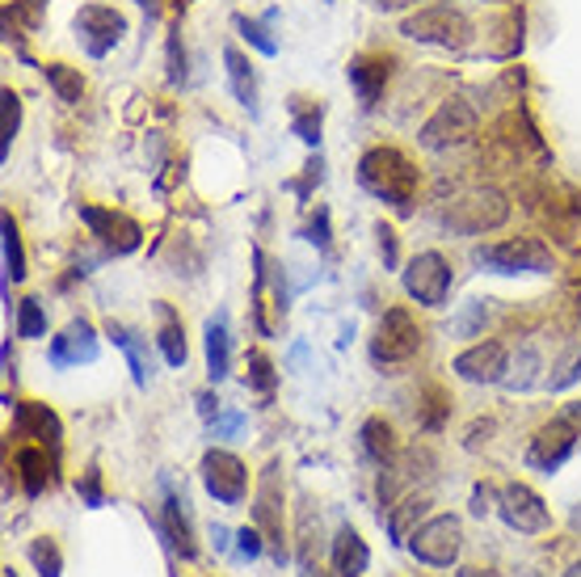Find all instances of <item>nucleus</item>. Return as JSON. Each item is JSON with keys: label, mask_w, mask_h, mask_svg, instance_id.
<instances>
[{"label": "nucleus", "mask_w": 581, "mask_h": 577, "mask_svg": "<svg viewBox=\"0 0 581 577\" xmlns=\"http://www.w3.org/2000/svg\"><path fill=\"white\" fill-rule=\"evenodd\" d=\"M359 181L375 199L392 202L401 216H409V211H413V199H418L421 173L413 169V160L404 157L401 148H371V152L359 160Z\"/></svg>", "instance_id": "f257e3e1"}, {"label": "nucleus", "mask_w": 581, "mask_h": 577, "mask_svg": "<svg viewBox=\"0 0 581 577\" xmlns=\"http://www.w3.org/2000/svg\"><path fill=\"white\" fill-rule=\"evenodd\" d=\"M510 216V202L501 190L493 186H472V190H463L455 199L447 202V211H442V223L451 228V232H460V237H484V232H493L501 228Z\"/></svg>", "instance_id": "f03ea898"}, {"label": "nucleus", "mask_w": 581, "mask_h": 577, "mask_svg": "<svg viewBox=\"0 0 581 577\" xmlns=\"http://www.w3.org/2000/svg\"><path fill=\"white\" fill-rule=\"evenodd\" d=\"M401 34L413 42H434L447 51H460L472 39V21L451 4H430V9H418L413 18H404Z\"/></svg>", "instance_id": "7ed1b4c3"}, {"label": "nucleus", "mask_w": 581, "mask_h": 577, "mask_svg": "<svg viewBox=\"0 0 581 577\" xmlns=\"http://www.w3.org/2000/svg\"><path fill=\"white\" fill-rule=\"evenodd\" d=\"M581 447V405H569L564 414L543 426L540 435L531 438V451H527V464L531 468H543V472H552V468H561L564 459L573 456Z\"/></svg>", "instance_id": "20e7f679"}, {"label": "nucleus", "mask_w": 581, "mask_h": 577, "mask_svg": "<svg viewBox=\"0 0 581 577\" xmlns=\"http://www.w3.org/2000/svg\"><path fill=\"white\" fill-rule=\"evenodd\" d=\"M409 553L434 569H451L463 553V523L455 515H439L430 523H421L409 536Z\"/></svg>", "instance_id": "39448f33"}, {"label": "nucleus", "mask_w": 581, "mask_h": 577, "mask_svg": "<svg viewBox=\"0 0 581 577\" xmlns=\"http://www.w3.org/2000/svg\"><path fill=\"white\" fill-rule=\"evenodd\" d=\"M477 258L498 275H548L552 270V253L535 237H510L498 240V245H484Z\"/></svg>", "instance_id": "423d86ee"}, {"label": "nucleus", "mask_w": 581, "mask_h": 577, "mask_svg": "<svg viewBox=\"0 0 581 577\" xmlns=\"http://www.w3.org/2000/svg\"><path fill=\"white\" fill-rule=\"evenodd\" d=\"M421 350V329L418 320L409 317L404 308H388L375 329V341H371V359L380 367H397V362H409Z\"/></svg>", "instance_id": "0eeeda50"}, {"label": "nucleus", "mask_w": 581, "mask_h": 577, "mask_svg": "<svg viewBox=\"0 0 581 577\" xmlns=\"http://www.w3.org/2000/svg\"><path fill=\"white\" fill-rule=\"evenodd\" d=\"M477 136V115L468 101H442L439 110L425 119L418 140L430 148V152H442V148H460Z\"/></svg>", "instance_id": "6e6552de"}, {"label": "nucleus", "mask_w": 581, "mask_h": 577, "mask_svg": "<svg viewBox=\"0 0 581 577\" xmlns=\"http://www.w3.org/2000/svg\"><path fill=\"white\" fill-rule=\"evenodd\" d=\"M498 515L505 518V527H514L519 536H540V531H548V523H552L540 494L519 485V480H510V485L498 489Z\"/></svg>", "instance_id": "1a4fd4ad"}, {"label": "nucleus", "mask_w": 581, "mask_h": 577, "mask_svg": "<svg viewBox=\"0 0 581 577\" xmlns=\"http://www.w3.org/2000/svg\"><path fill=\"white\" fill-rule=\"evenodd\" d=\"M404 291L425 304V308H442L447 296H451V266L442 253L434 249H425L418 258L409 261V270H404Z\"/></svg>", "instance_id": "9d476101"}, {"label": "nucleus", "mask_w": 581, "mask_h": 577, "mask_svg": "<svg viewBox=\"0 0 581 577\" xmlns=\"http://www.w3.org/2000/svg\"><path fill=\"white\" fill-rule=\"evenodd\" d=\"M202 485H207V494L216 501L237 506V501H244L249 472H244V464L232 451H207L202 456Z\"/></svg>", "instance_id": "9b49d317"}, {"label": "nucleus", "mask_w": 581, "mask_h": 577, "mask_svg": "<svg viewBox=\"0 0 581 577\" xmlns=\"http://www.w3.org/2000/svg\"><path fill=\"white\" fill-rule=\"evenodd\" d=\"M253 518H258L261 536H266V548L274 553V560H287V531H282V494H279V464L266 468V477L258 485V506H253Z\"/></svg>", "instance_id": "f8f14e48"}, {"label": "nucleus", "mask_w": 581, "mask_h": 577, "mask_svg": "<svg viewBox=\"0 0 581 577\" xmlns=\"http://www.w3.org/2000/svg\"><path fill=\"white\" fill-rule=\"evenodd\" d=\"M81 219L110 253H136L140 249L143 240L140 223L131 216H122V211H114V207H81Z\"/></svg>", "instance_id": "ddd939ff"}, {"label": "nucleus", "mask_w": 581, "mask_h": 577, "mask_svg": "<svg viewBox=\"0 0 581 577\" xmlns=\"http://www.w3.org/2000/svg\"><path fill=\"white\" fill-rule=\"evenodd\" d=\"M77 34H81L84 51H89L93 60H101V56L127 34V21H122V13H114L110 4H84L81 13H77Z\"/></svg>", "instance_id": "4468645a"}, {"label": "nucleus", "mask_w": 581, "mask_h": 577, "mask_svg": "<svg viewBox=\"0 0 581 577\" xmlns=\"http://www.w3.org/2000/svg\"><path fill=\"white\" fill-rule=\"evenodd\" d=\"M451 371L468 379V384H501L505 371H510V355H505L501 341H477V346H468L460 359L451 362Z\"/></svg>", "instance_id": "2eb2a0df"}, {"label": "nucleus", "mask_w": 581, "mask_h": 577, "mask_svg": "<svg viewBox=\"0 0 581 577\" xmlns=\"http://www.w3.org/2000/svg\"><path fill=\"white\" fill-rule=\"evenodd\" d=\"M98 359V338H93V325L89 320H72L60 338L51 341V367H77V362Z\"/></svg>", "instance_id": "dca6fc26"}, {"label": "nucleus", "mask_w": 581, "mask_h": 577, "mask_svg": "<svg viewBox=\"0 0 581 577\" xmlns=\"http://www.w3.org/2000/svg\"><path fill=\"white\" fill-rule=\"evenodd\" d=\"M388 56H380V51H362V56H354L350 60V84H354V93H359L362 106H375L383 93V84H388Z\"/></svg>", "instance_id": "f3484780"}, {"label": "nucleus", "mask_w": 581, "mask_h": 577, "mask_svg": "<svg viewBox=\"0 0 581 577\" xmlns=\"http://www.w3.org/2000/svg\"><path fill=\"white\" fill-rule=\"evenodd\" d=\"M333 574L338 577H362L367 574V565H371V553H367V544L354 527H341L338 536H333Z\"/></svg>", "instance_id": "a211bd4d"}, {"label": "nucleus", "mask_w": 581, "mask_h": 577, "mask_svg": "<svg viewBox=\"0 0 581 577\" xmlns=\"http://www.w3.org/2000/svg\"><path fill=\"white\" fill-rule=\"evenodd\" d=\"M18 430L30 438H39V447H60V418L47 409V405H34V400H26V405H18Z\"/></svg>", "instance_id": "6ab92c4d"}, {"label": "nucleus", "mask_w": 581, "mask_h": 577, "mask_svg": "<svg viewBox=\"0 0 581 577\" xmlns=\"http://www.w3.org/2000/svg\"><path fill=\"white\" fill-rule=\"evenodd\" d=\"M164 539H169V548H173V553H181L186 560L194 557V536H190V515H186V498H178L173 489L164 494Z\"/></svg>", "instance_id": "aec40b11"}, {"label": "nucleus", "mask_w": 581, "mask_h": 577, "mask_svg": "<svg viewBox=\"0 0 581 577\" xmlns=\"http://www.w3.org/2000/svg\"><path fill=\"white\" fill-rule=\"evenodd\" d=\"M207 371L211 379H223L232 371V341H228V317L207 320Z\"/></svg>", "instance_id": "412c9836"}, {"label": "nucleus", "mask_w": 581, "mask_h": 577, "mask_svg": "<svg viewBox=\"0 0 581 577\" xmlns=\"http://www.w3.org/2000/svg\"><path fill=\"white\" fill-rule=\"evenodd\" d=\"M223 63H228V80H232V93L241 101L244 110H258V80H253V68L244 60L237 47L223 51Z\"/></svg>", "instance_id": "4be33fe9"}, {"label": "nucleus", "mask_w": 581, "mask_h": 577, "mask_svg": "<svg viewBox=\"0 0 581 577\" xmlns=\"http://www.w3.org/2000/svg\"><path fill=\"white\" fill-rule=\"evenodd\" d=\"M106 334L114 338V346H122V350H127V359H131V376H136V384L143 388V384L152 379V359H148V346H143V338H140V334H131L127 325H110Z\"/></svg>", "instance_id": "5701e85b"}, {"label": "nucleus", "mask_w": 581, "mask_h": 577, "mask_svg": "<svg viewBox=\"0 0 581 577\" xmlns=\"http://www.w3.org/2000/svg\"><path fill=\"white\" fill-rule=\"evenodd\" d=\"M362 451L367 459H375V464H392L397 459V435H392V426L383 418H371L362 421Z\"/></svg>", "instance_id": "b1692460"}, {"label": "nucleus", "mask_w": 581, "mask_h": 577, "mask_svg": "<svg viewBox=\"0 0 581 577\" xmlns=\"http://www.w3.org/2000/svg\"><path fill=\"white\" fill-rule=\"evenodd\" d=\"M18 468H21V480H26V494H42V489H47V480H51L47 447H21Z\"/></svg>", "instance_id": "393cba45"}, {"label": "nucleus", "mask_w": 581, "mask_h": 577, "mask_svg": "<svg viewBox=\"0 0 581 577\" xmlns=\"http://www.w3.org/2000/svg\"><path fill=\"white\" fill-rule=\"evenodd\" d=\"M161 350H164V362L169 367H186V334H181L178 317H173V308L161 304Z\"/></svg>", "instance_id": "a878e982"}, {"label": "nucleus", "mask_w": 581, "mask_h": 577, "mask_svg": "<svg viewBox=\"0 0 581 577\" xmlns=\"http://www.w3.org/2000/svg\"><path fill=\"white\" fill-rule=\"evenodd\" d=\"M421 515H425V498H404L401 506H397V515L388 518V531H392V539L404 544V539L418 531V527H413V518H421Z\"/></svg>", "instance_id": "bb28decb"}, {"label": "nucleus", "mask_w": 581, "mask_h": 577, "mask_svg": "<svg viewBox=\"0 0 581 577\" xmlns=\"http://www.w3.org/2000/svg\"><path fill=\"white\" fill-rule=\"evenodd\" d=\"M4 279H26V258H21V237L13 216H4Z\"/></svg>", "instance_id": "cd10ccee"}, {"label": "nucleus", "mask_w": 581, "mask_h": 577, "mask_svg": "<svg viewBox=\"0 0 581 577\" xmlns=\"http://www.w3.org/2000/svg\"><path fill=\"white\" fill-rule=\"evenodd\" d=\"M47 80H51V89L60 93V101H81L84 80L77 77L72 68H63V63H47Z\"/></svg>", "instance_id": "c85d7f7f"}, {"label": "nucleus", "mask_w": 581, "mask_h": 577, "mask_svg": "<svg viewBox=\"0 0 581 577\" xmlns=\"http://www.w3.org/2000/svg\"><path fill=\"white\" fill-rule=\"evenodd\" d=\"M30 560H34L39 577H60V569H63V557H60V548H56V539H34V544H30Z\"/></svg>", "instance_id": "c756f323"}, {"label": "nucleus", "mask_w": 581, "mask_h": 577, "mask_svg": "<svg viewBox=\"0 0 581 577\" xmlns=\"http://www.w3.org/2000/svg\"><path fill=\"white\" fill-rule=\"evenodd\" d=\"M295 136L303 143L321 140V106H303V98H295Z\"/></svg>", "instance_id": "7c9ffc66"}, {"label": "nucleus", "mask_w": 581, "mask_h": 577, "mask_svg": "<svg viewBox=\"0 0 581 577\" xmlns=\"http://www.w3.org/2000/svg\"><path fill=\"white\" fill-rule=\"evenodd\" d=\"M42 329H47L42 304H39V299H21V308H18V338H42Z\"/></svg>", "instance_id": "2f4dec72"}, {"label": "nucleus", "mask_w": 581, "mask_h": 577, "mask_svg": "<svg viewBox=\"0 0 581 577\" xmlns=\"http://www.w3.org/2000/svg\"><path fill=\"white\" fill-rule=\"evenodd\" d=\"M249 384H253L258 392H270V388H274V367H270V359H266L261 350L249 355Z\"/></svg>", "instance_id": "473e14b6"}, {"label": "nucleus", "mask_w": 581, "mask_h": 577, "mask_svg": "<svg viewBox=\"0 0 581 577\" xmlns=\"http://www.w3.org/2000/svg\"><path fill=\"white\" fill-rule=\"evenodd\" d=\"M261 548H266V536H261V527H241V531H237V553H241L244 560H258Z\"/></svg>", "instance_id": "72a5a7b5"}, {"label": "nucleus", "mask_w": 581, "mask_h": 577, "mask_svg": "<svg viewBox=\"0 0 581 577\" xmlns=\"http://www.w3.org/2000/svg\"><path fill=\"white\" fill-rule=\"evenodd\" d=\"M237 26H241V34L249 42H253V47H258L261 56H274V51H279V42L274 39H266V30H261L258 21H249V18H237Z\"/></svg>", "instance_id": "f704fd0d"}, {"label": "nucleus", "mask_w": 581, "mask_h": 577, "mask_svg": "<svg viewBox=\"0 0 581 577\" xmlns=\"http://www.w3.org/2000/svg\"><path fill=\"white\" fill-rule=\"evenodd\" d=\"M18 115H21L18 93L4 89V152H9V143H13V131H18Z\"/></svg>", "instance_id": "c9c22d12"}, {"label": "nucleus", "mask_w": 581, "mask_h": 577, "mask_svg": "<svg viewBox=\"0 0 581 577\" xmlns=\"http://www.w3.org/2000/svg\"><path fill=\"white\" fill-rule=\"evenodd\" d=\"M380 253L388 266H397V237H392V228H383V223H380Z\"/></svg>", "instance_id": "e433bc0d"}, {"label": "nucleus", "mask_w": 581, "mask_h": 577, "mask_svg": "<svg viewBox=\"0 0 581 577\" xmlns=\"http://www.w3.org/2000/svg\"><path fill=\"white\" fill-rule=\"evenodd\" d=\"M81 494H84V501H89V506H101L98 472H89V477H84V485H81Z\"/></svg>", "instance_id": "4c0bfd02"}, {"label": "nucleus", "mask_w": 581, "mask_h": 577, "mask_svg": "<svg viewBox=\"0 0 581 577\" xmlns=\"http://www.w3.org/2000/svg\"><path fill=\"white\" fill-rule=\"evenodd\" d=\"M472 515H489V489H477V494H472Z\"/></svg>", "instance_id": "58836bf2"}, {"label": "nucleus", "mask_w": 581, "mask_h": 577, "mask_svg": "<svg viewBox=\"0 0 581 577\" xmlns=\"http://www.w3.org/2000/svg\"><path fill=\"white\" fill-rule=\"evenodd\" d=\"M460 577H501V574H493V569H477V565H463Z\"/></svg>", "instance_id": "ea45409f"}, {"label": "nucleus", "mask_w": 581, "mask_h": 577, "mask_svg": "<svg viewBox=\"0 0 581 577\" xmlns=\"http://www.w3.org/2000/svg\"><path fill=\"white\" fill-rule=\"evenodd\" d=\"M237 426H241V414H237V418H223L220 426H216V435H232Z\"/></svg>", "instance_id": "a19ab883"}, {"label": "nucleus", "mask_w": 581, "mask_h": 577, "mask_svg": "<svg viewBox=\"0 0 581 577\" xmlns=\"http://www.w3.org/2000/svg\"><path fill=\"white\" fill-rule=\"evenodd\" d=\"M199 409H202V418H211L216 409H220V400H211V397H199Z\"/></svg>", "instance_id": "79ce46f5"}, {"label": "nucleus", "mask_w": 581, "mask_h": 577, "mask_svg": "<svg viewBox=\"0 0 581 577\" xmlns=\"http://www.w3.org/2000/svg\"><path fill=\"white\" fill-rule=\"evenodd\" d=\"M375 4H383V9H401V4H418V0H375Z\"/></svg>", "instance_id": "37998d69"}, {"label": "nucleus", "mask_w": 581, "mask_h": 577, "mask_svg": "<svg viewBox=\"0 0 581 577\" xmlns=\"http://www.w3.org/2000/svg\"><path fill=\"white\" fill-rule=\"evenodd\" d=\"M569 527H573V536H581V506L573 510V518H569Z\"/></svg>", "instance_id": "c03bdc74"}, {"label": "nucleus", "mask_w": 581, "mask_h": 577, "mask_svg": "<svg viewBox=\"0 0 581 577\" xmlns=\"http://www.w3.org/2000/svg\"><path fill=\"white\" fill-rule=\"evenodd\" d=\"M143 9H148V13H152V18H157V13H161V0H140Z\"/></svg>", "instance_id": "a18cd8bd"}, {"label": "nucleus", "mask_w": 581, "mask_h": 577, "mask_svg": "<svg viewBox=\"0 0 581 577\" xmlns=\"http://www.w3.org/2000/svg\"><path fill=\"white\" fill-rule=\"evenodd\" d=\"M564 577H581V560H578V565H569V574H564Z\"/></svg>", "instance_id": "49530a36"}, {"label": "nucleus", "mask_w": 581, "mask_h": 577, "mask_svg": "<svg viewBox=\"0 0 581 577\" xmlns=\"http://www.w3.org/2000/svg\"><path fill=\"white\" fill-rule=\"evenodd\" d=\"M4 577H13V569H4Z\"/></svg>", "instance_id": "de8ad7c7"}, {"label": "nucleus", "mask_w": 581, "mask_h": 577, "mask_svg": "<svg viewBox=\"0 0 581 577\" xmlns=\"http://www.w3.org/2000/svg\"><path fill=\"white\" fill-rule=\"evenodd\" d=\"M317 577H324V574H317Z\"/></svg>", "instance_id": "09e8293b"}]
</instances>
